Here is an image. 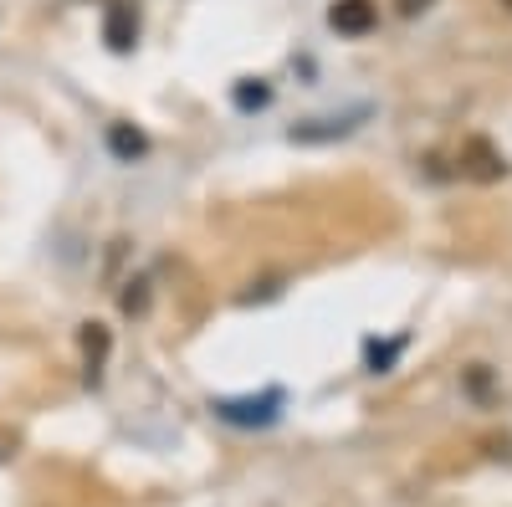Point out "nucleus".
Listing matches in <instances>:
<instances>
[{
    "mask_svg": "<svg viewBox=\"0 0 512 507\" xmlns=\"http://www.w3.org/2000/svg\"><path fill=\"white\" fill-rule=\"evenodd\" d=\"M456 169H461V180H472V185H497L507 175V159H502V149L492 139L472 134L461 144V154H456Z\"/></svg>",
    "mask_w": 512,
    "mask_h": 507,
    "instance_id": "obj_1",
    "label": "nucleus"
},
{
    "mask_svg": "<svg viewBox=\"0 0 512 507\" xmlns=\"http://www.w3.org/2000/svg\"><path fill=\"white\" fill-rule=\"evenodd\" d=\"M328 26L338 36H369L379 26V6H374V0H333V6H328Z\"/></svg>",
    "mask_w": 512,
    "mask_h": 507,
    "instance_id": "obj_2",
    "label": "nucleus"
},
{
    "mask_svg": "<svg viewBox=\"0 0 512 507\" xmlns=\"http://www.w3.org/2000/svg\"><path fill=\"white\" fill-rule=\"evenodd\" d=\"M103 41L113 52H134V41H139V6H134V0H113V6H108Z\"/></svg>",
    "mask_w": 512,
    "mask_h": 507,
    "instance_id": "obj_3",
    "label": "nucleus"
},
{
    "mask_svg": "<svg viewBox=\"0 0 512 507\" xmlns=\"http://www.w3.org/2000/svg\"><path fill=\"white\" fill-rule=\"evenodd\" d=\"M277 405H282V395L272 390V395H262V400H221L216 410H221L226 420H236V426H267V420H277Z\"/></svg>",
    "mask_w": 512,
    "mask_h": 507,
    "instance_id": "obj_4",
    "label": "nucleus"
},
{
    "mask_svg": "<svg viewBox=\"0 0 512 507\" xmlns=\"http://www.w3.org/2000/svg\"><path fill=\"white\" fill-rule=\"evenodd\" d=\"M77 344H82V359H88V385H98L103 379V359H108V328L103 323H82V333H77Z\"/></svg>",
    "mask_w": 512,
    "mask_h": 507,
    "instance_id": "obj_5",
    "label": "nucleus"
},
{
    "mask_svg": "<svg viewBox=\"0 0 512 507\" xmlns=\"http://www.w3.org/2000/svg\"><path fill=\"white\" fill-rule=\"evenodd\" d=\"M108 149H113L118 159H128V164H134V159H144L149 139H144L139 129H128V123H113V129H108Z\"/></svg>",
    "mask_w": 512,
    "mask_h": 507,
    "instance_id": "obj_6",
    "label": "nucleus"
},
{
    "mask_svg": "<svg viewBox=\"0 0 512 507\" xmlns=\"http://www.w3.org/2000/svg\"><path fill=\"white\" fill-rule=\"evenodd\" d=\"M436 6V0H395V11L405 16V21H415V16H425V11H431Z\"/></svg>",
    "mask_w": 512,
    "mask_h": 507,
    "instance_id": "obj_7",
    "label": "nucleus"
},
{
    "mask_svg": "<svg viewBox=\"0 0 512 507\" xmlns=\"http://www.w3.org/2000/svg\"><path fill=\"white\" fill-rule=\"evenodd\" d=\"M236 98H241V108H251V103H267V88H241Z\"/></svg>",
    "mask_w": 512,
    "mask_h": 507,
    "instance_id": "obj_8",
    "label": "nucleus"
},
{
    "mask_svg": "<svg viewBox=\"0 0 512 507\" xmlns=\"http://www.w3.org/2000/svg\"><path fill=\"white\" fill-rule=\"evenodd\" d=\"M502 6H507V11H512V0H502Z\"/></svg>",
    "mask_w": 512,
    "mask_h": 507,
    "instance_id": "obj_9",
    "label": "nucleus"
}]
</instances>
